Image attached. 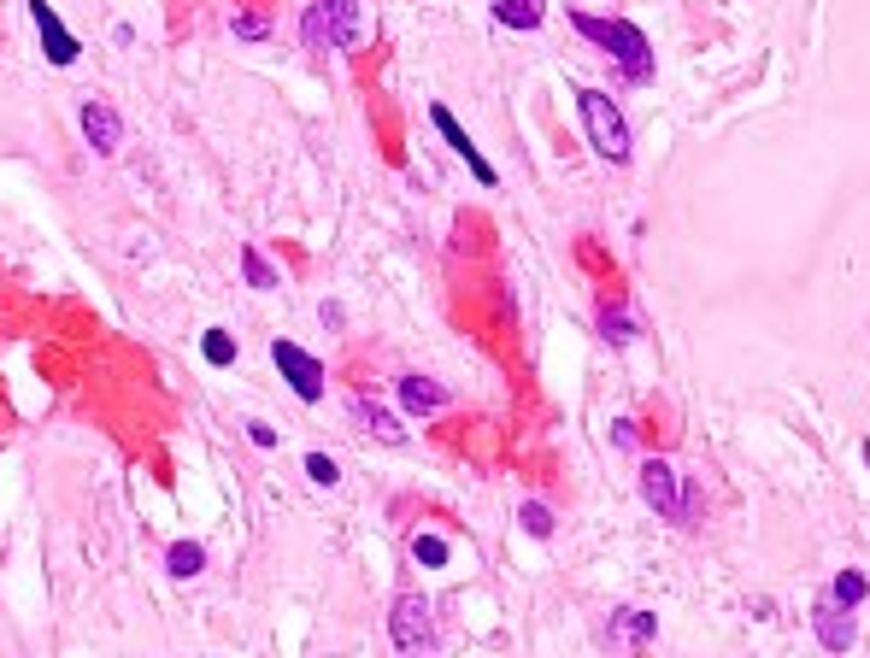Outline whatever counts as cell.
Returning a JSON list of instances; mask_svg holds the SVG:
<instances>
[{
	"label": "cell",
	"instance_id": "cell-1",
	"mask_svg": "<svg viewBox=\"0 0 870 658\" xmlns=\"http://www.w3.org/2000/svg\"><path fill=\"white\" fill-rule=\"evenodd\" d=\"M571 24H576V36H583V41H594L600 53H612L630 83H652V41H647L642 24L600 18V12H571Z\"/></svg>",
	"mask_w": 870,
	"mask_h": 658
},
{
	"label": "cell",
	"instance_id": "cell-2",
	"mask_svg": "<svg viewBox=\"0 0 870 658\" xmlns=\"http://www.w3.org/2000/svg\"><path fill=\"white\" fill-rule=\"evenodd\" d=\"M300 41H307L312 53H353L359 41H365V12H359V0H312L307 18H300Z\"/></svg>",
	"mask_w": 870,
	"mask_h": 658
},
{
	"label": "cell",
	"instance_id": "cell-3",
	"mask_svg": "<svg viewBox=\"0 0 870 658\" xmlns=\"http://www.w3.org/2000/svg\"><path fill=\"white\" fill-rule=\"evenodd\" d=\"M576 112H583L588 148L600 153V159H612V165H623V159H630V124H623V112L612 107V95L576 89Z\"/></svg>",
	"mask_w": 870,
	"mask_h": 658
},
{
	"label": "cell",
	"instance_id": "cell-4",
	"mask_svg": "<svg viewBox=\"0 0 870 658\" xmlns=\"http://www.w3.org/2000/svg\"><path fill=\"white\" fill-rule=\"evenodd\" d=\"M642 500L671 523H688V488L671 459H642Z\"/></svg>",
	"mask_w": 870,
	"mask_h": 658
},
{
	"label": "cell",
	"instance_id": "cell-5",
	"mask_svg": "<svg viewBox=\"0 0 870 658\" xmlns=\"http://www.w3.org/2000/svg\"><path fill=\"white\" fill-rule=\"evenodd\" d=\"M430 599L424 594H400L395 611H388V641H395L400 653H424L435 647V618H430Z\"/></svg>",
	"mask_w": 870,
	"mask_h": 658
},
{
	"label": "cell",
	"instance_id": "cell-6",
	"mask_svg": "<svg viewBox=\"0 0 870 658\" xmlns=\"http://www.w3.org/2000/svg\"><path fill=\"white\" fill-rule=\"evenodd\" d=\"M271 359H277V371L288 376V388H295L307 406L324 400V364H318L307 347H295V342H283V335H277V342H271Z\"/></svg>",
	"mask_w": 870,
	"mask_h": 658
},
{
	"label": "cell",
	"instance_id": "cell-7",
	"mask_svg": "<svg viewBox=\"0 0 870 658\" xmlns=\"http://www.w3.org/2000/svg\"><path fill=\"white\" fill-rule=\"evenodd\" d=\"M430 124L442 129V141H447V148H453V159H465V165H471V177L483 183V188H495V183H500V171H495V165H488V159H483V148H476V141H471V129L459 124L453 112L442 107V100H435V107H430Z\"/></svg>",
	"mask_w": 870,
	"mask_h": 658
},
{
	"label": "cell",
	"instance_id": "cell-8",
	"mask_svg": "<svg viewBox=\"0 0 870 658\" xmlns=\"http://www.w3.org/2000/svg\"><path fill=\"white\" fill-rule=\"evenodd\" d=\"M30 18H36V36H41V53H48L53 65H77L83 41L65 30V18L48 7V0H30Z\"/></svg>",
	"mask_w": 870,
	"mask_h": 658
},
{
	"label": "cell",
	"instance_id": "cell-9",
	"mask_svg": "<svg viewBox=\"0 0 870 658\" xmlns=\"http://www.w3.org/2000/svg\"><path fill=\"white\" fill-rule=\"evenodd\" d=\"M77 124H83V136H89V148H95V153H119V141H124V119L107 107V100H83Z\"/></svg>",
	"mask_w": 870,
	"mask_h": 658
},
{
	"label": "cell",
	"instance_id": "cell-10",
	"mask_svg": "<svg viewBox=\"0 0 870 658\" xmlns=\"http://www.w3.org/2000/svg\"><path fill=\"white\" fill-rule=\"evenodd\" d=\"M811 629H818V641H823L830 653H847L853 641H859V623H853V611H847V606H835L830 594H823V599H818V611H811Z\"/></svg>",
	"mask_w": 870,
	"mask_h": 658
},
{
	"label": "cell",
	"instance_id": "cell-11",
	"mask_svg": "<svg viewBox=\"0 0 870 658\" xmlns=\"http://www.w3.org/2000/svg\"><path fill=\"white\" fill-rule=\"evenodd\" d=\"M347 412H353V423H359L365 435H376V442H388V447L406 442V423L388 412L383 400H371V394H353V400H347Z\"/></svg>",
	"mask_w": 870,
	"mask_h": 658
},
{
	"label": "cell",
	"instance_id": "cell-12",
	"mask_svg": "<svg viewBox=\"0 0 870 658\" xmlns=\"http://www.w3.org/2000/svg\"><path fill=\"white\" fill-rule=\"evenodd\" d=\"M395 388H400V406H406V412H412V418H430V412H442V406H447V388L435 383V376H418V371H406Z\"/></svg>",
	"mask_w": 870,
	"mask_h": 658
},
{
	"label": "cell",
	"instance_id": "cell-13",
	"mask_svg": "<svg viewBox=\"0 0 870 658\" xmlns=\"http://www.w3.org/2000/svg\"><path fill=\"white\" fill-rule=\"evenodd\" d=\"M600 635H606V641H630V647H647V641L659 635V618H652V611L623 606V611H612V618H606Z\"/></svg>",
	"mask_w": 870,
	"mask_h": 658
},
{
	"label": "cell",
	"instance_id": "cell-14",
	"mask_svg": "<svg viewBox=\"0 0 870 658\" xmlns=\"http://www.w3.org/2000/svg\"><path fill=\"white\" fill-rule=\"evenodd\" d=\"M495 7V24H506V30H542L547 18V0H488Z\"/></svg>",
	"mask_w": 870,
	"mask_h": 658
},
{
	"label": "cell",
	"instance_id": "cell-15",
	"mask_svg": "<svg viewBox=\"0 0 870 658\" xmlns=\"http://www.w3.org/2000/svg\"><path fill=\"white\" fill-rule=\"evenodd\" d=\"M165 570L177 582H188V576H200L207 570V547L200 541H171V553H165Z\"/></svg>",
	"mask_w": 870,
	"mask_h": 658
},
{
	"label": "cell",
	"instance_id": "cell-16",
	"mask_svg": "<svg viewBox=\"0 0 870 658\" xmlns=\"http://www.w3.org/2000/svg\"><path fill=\"white\" fill-rule=\"evenodd\" d=\"M865 594H870V582H865V570H859V564L835 570V582H830V599H835V606L859 611V606H865Z\"/></svg>",
	"mask_w": 870,
	"mask_h": 658
},
{
	"label": "cell",
	"instance_id": "cell-17",
	"mask_svg": "<svg viewBox=\"0 0 870 658\" xmlns=\"http://www.w3.org/2000/svg\"><path fill=\"white\" fill-rule=\"evenodd\" d=\"M600 335H606V342H618V347H623V342H635V324H630V312L606 300V306H600Z\"/></svg>",
	"mask_w": 870,
	"mask_h": 658
},
{
	"label": "cell",
	"instance_id": "cell-18",
	"mask_svg": "<svg viewBox=\"0 0 870 658\" xmlns=\"http://www.w3.org/2000/svg\"><path fill=\"white\" fill-rule=\"evenodd\" d=\"M200 353H207L212 371H224V364H236V342H229V330H207V342H200Z\"/></svg>",
	"mask_w": 870,
	"mask_h": 658
},
{
	"label": "cell",
	"instance_id": "cell-19",
	"mask_svg": "<svg viewBox=\"0 0 870 658\" xmlns=\"http://www.w3.org/2000/svg\"><path fill=\"white\" fill-rule=\"evenodd\" d=\"M518 523H524V535H535V541L554 535V511H547L542 500H524V506H518Z\"/></svg>",
	"mask_w": 870,
	"mask_h": 658
},
{
	"label": "cell",
	"instance_id": "cell-20",
	"mask_svg": "<svg viewBox=\"0 0 870 658\" xmlns=\"http://www.w3.org/2000/svg\"><path fill=\"white\" fill-rule=\"evenodd\" d=\"M241 271H248L253 288H277V271H271V259L259 247H241Z\"/></svg>",
	"mask_w": 870,
	"mask_h": 658
},
{
	"label": "cell",
	"instance_id": "cell-21",
	"mask_svg": "<svg viewBox=\"0 0 870 658\" xmlns=\"http://www.w3.org/2000/svg\"><path fill=\"white\" fill-rule=\"evenodd\" d=\"M236 36H241V41H265V36H271V12H265V7L236 12Z\"/></svg>",
	"mask_w": 870,
	"mask_h": 658
},
{
	"label": "cell",
	"instance_id": "cell-22",
	"mask_svg": "<svg viewBox=\"0 0 870 658\" xmlns=\"http://www.w3.org/2000/svg\"><path fill=\"white\" fill-rule=\"evenodd\" d=\"M412 559L424 570H442L447 564V541L442 535H412Z\"/></svg>",
	"mask_w": 870,
	"mask_h": 658
},
{
	"label": "cell",
	"instance_id": "cell-23",
	"mask_svg": "<svg viewBox=\"0 0 870 658\" xmlns=\"http://www.w3.org/2000/svg\"><path fill=\"white\" fill-rule=\"evenodd\" d=\"M307 476L318 482V488H336V482H341V464L330 459V452H307Z\"/></svg>",
	"mask_w": 870,
	"mask_h": 658
},
{
	"label": "cell",
	"instance_id": "cell-24",
	"mask_svg": "<svg viewBox=\"0 0 870 658\" xmlns=\"http://www.w3.org/2000/svg\"><path fill=\"white\" fill-rule=\"evenodd\" d=\"M248 442L271 452V447H277V430H271V423H248Z\"/></svg>",
	"mask_w": 870,
	"mask_h": 658
}]
</instances>
